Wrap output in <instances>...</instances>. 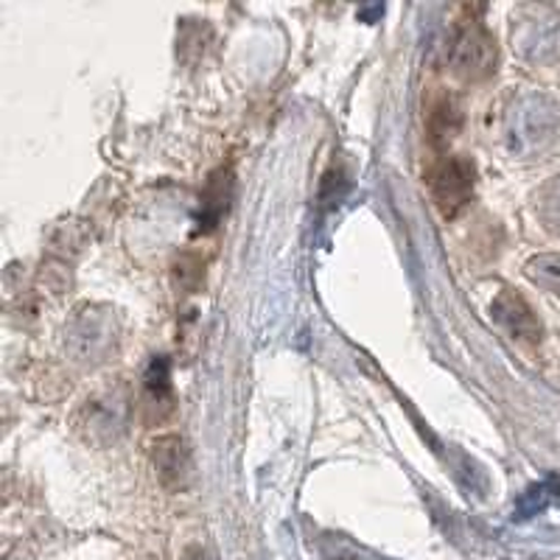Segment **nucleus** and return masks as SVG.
<instances>
[{
	"label": "nucleus",
	"mask_w": 560,
	"mask_h": 560,
	"mask_svg": "<svg viewBox=\"0 0 560 560\" xmlns=\"http://www.w3.org/2000/svg\"><path fill=\"white\" fill-rule=\"evenodd\" d=\"M535 210H538V219L544 222V228L560 238V177H552L538 191Z\"/></svg>",
	"instance_id": "ddd939ff"
},
{
	"label": "nucleus",
	"mask_w": 560,
	"mask_h": 560,
	"mask_svg": "<svg viewBox=\"0 0 560 560\" xmlns=\"http://www.w3.org/2000/svg\"><path fill=\"white\" fill-rule=\"evenodd\" d=\"M185 560H213V558H210V555L205 552V549L194 547V549H188V555H185Z\"/></svg>",
	"instance_id": "4468645a"
},
{
	"label": "nucleus",
	"mask_w": 560,
	"mask_h": 560,
	"mask_svg": "<svg viewBox=\"0 0 560 560\" xmlns=\"http://www.w3.org/2000/svg\"><path fill=\"white\" fill-rule=\"evenodd\" d=\"M538 18L527 20L518 32V48L527 59L541 65H560V12L535 9Z\"/></svg>",
	"instance_id": "20e7f679"
},
{
	"label": "nucleus",
	"mask_w": 560,
	"mask_h": 560,
	"mask_svg": "<svg viewBox=\"0 0 560 560\" xmlns=\"http://www.w3.org/2000/svg\"><path fill=\"white\" fill-rule=\"evenodd\" d=\"M70 345H73L79 359H96L113 345V323L104 314L84 312L73 334H70Z\"/></svg>",
	"instance_id": "0eeeda50"
},
{
	"label": "nucleus",
	"mask_w": 560,
	"mask_h": 560,
	"mask_svg": "<svg viewBox=\"0 0 560 560\" xmlns=\"http://www.w3.org/2000/svg\"><path fill=\"white\" fill-rule=\"evenodd\" d=\"M84 415H88V423H84V427L90 429V434H96V432L109 434L113 429L124 427V404H118L115 398H104V401H88Z\"/></svg>",
	"instance_id": "9b49d317"
},
{
	"label": "nucleus",
	"mask_w": 560,
	"mask_h": 560,
	"mask_svg": "<svg viewBox=\"0 0 560 560\" xmlns=\"http://www.w3.org/2000/svg\"><path fill=\"white\" fill-rule=\"evenodd\" d=\"M490 312H493V319L502 325L504 331H508L513 339H518V342H527V345L541 342L544 337L541 319H538V314H535V308L529 306L527 300H524L518 292H513V289L499 292L497 300H493V306H490Z\"/></svg>",
	"instance_id": "39448f33"
},
{
	"label": "nucleus",
	"mask_w": 560,
	"mask_h": 560,
	"mask_svg": "<svg viewBox=\"0 0 560 560\" xmlns=\"http://www.w3.org/2000/svg\"><path fill=\"white\" fill-rule=\"evenodd\" d=\"M499 48L497 39L479 20H463L457 23L448 39V65L454 77L465 82H482V79L497 73Z\"/></svg>",
	"instance_id": "f03ea898"
},
{
	"label": "nucleus",
	"mask_w": 560,
	"mask_h": 560,
	"mask_svg": "<svg viewBox=\"0 0 560 560\" xmlns=\"http://www.w3.org/2000/svg\"><path fill=\"white\" fill-rule=\"evenodd\" d=\"M427 127L434 147H446V143H452V140L457 138L459 127H463V113H459V104L454 102L448 93H440V96L429 104Z\"/></svg>",
	"instance_id": "1a4fd4ad"
},
{
	"label": "nucleus",
	"mask_w": 560,
	"mask_h": 560,
	"mask_svg": "<svg viewBox=\"0 0 560 560\" xmlns=\"http://www.w3.org/2000/svg\"><path fill=\"white\" fill-rule=\"evenodd\" d=\"M474 185H477V168L468 158L454 154L446 158L432 172V197L440 213L454 219L459 210H465L474 199Z\"/></svg>",
	"instance_id": "7ed1b4c3"
},
{
	"label": "nucleus",
	"mask_w": 560,
	"mask_h": 560,
	"mask_svg": "<svg viewBox=\"0 0 560 560\" xmlns=\"http://www.w3.org/2000/svg\"><path fill=\"white\" fill-rule=\"evenodd\" d=\"M228 199H230V174L219 172L210 177L208 188H205L202 197V222L205 228H213L219 222L224 210H228Z\"/></svg>",
	"instance_id": "f8f14e48"
},
{
	"label": "nucleus",
	"mask_w": 560,
	"mask_h": 560,
	"mask_svg": "<svg viewBox=\"0 0 560 560\" xmlns=\"http://www.w3.org/2000/svg\"><path fill=\"white\" fill-rule=\"evenodd\" d=\"M527 278L533 280L535 287L544 289L549 294L560 298V255L558 253H541L533 255L524 267Z\"/></svg>",
	"instance_id": "9d476101"
},
{
	"label": "nucleus",
	"mask_w": 560,
	"mask_h": 560,
	"mask_svg": "<svg viewBox=\"0 0 560 560\" xmlns=\"http://www.w3.org/2000/svg\"><path fill=\"white\" fill-rule=\"evenodd\" d=\"M560 138V102L547 93H524L504 113V143L516 158H538Z\"/></svg>",
	"instance_id": "f257e3e1"
},
{
	"label": "nucleus",
	"mask_w": 560,
	"mask_h": 560,
	"mask_svg": "<svg viewBox=\"0 0 560 560\" xmlns=\"http://www.w3.org/2000/svg\"><path fill=\"white\" fill-rule=\"evenodd\" d=\"M152 463L158 468L160 482L168 490H183L191 479V452L179 434H166V438L154 440Z\"/></svg>",
	"instance_id": "423d86ee"
},
{
	"label": "nucleus",
	"mask_w": 560,
	"mask_h": 560,
	"mask_svg": "<svg viewBox=\"0 0 560 560\" xmlns=\"http://www.w3.org/2000/svg\"><path fill=\"white\" fill-rule=\"evenodd\" d=\"M143 407L149 409L152 418L158 415V420L166 418L174 407L172 373H168V362L163 357L154 359L143 376Z\"/></svg>",
	"instance_id": "6e6552de"
}]
</instances>
